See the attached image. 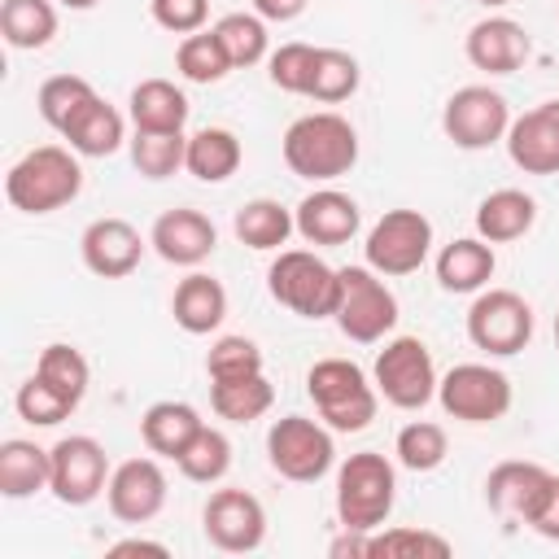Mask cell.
<instances>
[{
	"label": "cell",
	"mask_w": 559,
	"mask_h": 559,
	"mask_svg": "<svg viewBox=\"0 0 559 559\" xmlns=\"http://www.w3.org/2000/svg\"><path fill=\"white\" fill-rule=\"evenodd\" d=\"M280 148H284V166L297 179L332 183V179L354 170V162H358V131H354L349 118H341L332 109H314V114H301V118L288 122Z\"/></svg>",
	"instance_id": "cell-1"
},
{
	"label": "cell",
	"mask_w": 559,
	"mask_h": 559,
	"mask_svg": "<svg viewBox=\"0 0 559 559\" xmlns=\"http://www.w3.org/2000/svg\"><path fill=\"white\" fill-rule=\"evenodd\" d=\"M83 192V166L70 144H39L4 175V197L22 214H52Z\"/></svg>",
	"instance_id": "cell-2"
},
{
	"label": "cell",
	"mask_w": 559,
	"mask_h": 559,
	"mask_svg": "<svg viewBox=\"0 0 559 559\" xmlns=\"http://www.w3.org/2000/svg\"><path fill=\"white\" fill-rule=\"evenodd\" d=\"M306 393L332 432H362L380 406L376 380H367V371L349 358H319L306 371Z\"/></svg>",
	"instance_id": "cell-3"
},
{
	"label": "cell",
	"mask_w": 559,
	"mask_h": 559,
	"mask_svg": "<svg viewBox=\"0 0 559 559\" xmlns=\"http://www.w3.org/2000/svg\"><path fill=\"white\" fill-rule=\"evenodd\" d=\"M397 502V472L380 450H358L336 467V520L341 528L376 533Z\"/></svg>",
	"instance_id": "cell-4"
},
{
	"label": "cell",
	"mask_w": 559,
	"mask_h": 559,
	"mask_svg": "<svg viewBox=\"0 0 559 559\" xmlns=\"http://www.w3.org/2000/svg\"><path fill=\"white\" fill-rule=\"evenodd\" d=\"M266 293L301 319H332L341 297V266H328L314 249H280L266 266Z\"/></svg>",
	"instance_id": "cell-5"
},
{
	"label": "cell",
	"mask_w": 559,
	"mask_h": 559,
	"mask_svg": "<svg viewBox=\"0 0 559 559\" xmlns=\"http://www.w3.org/2000/svg\"><path fill=\"white\" fill-rule=\"evenodd\" d=\"M336 328L341 336L358 345H376L397 328V297L384 284L380 271L362 266H341V297H336Z\"/></svg>",
	"instance_id": "cell-6"
},
{
	"label": "cell",
	"mask_w": 559,
	"mask_h": 559,
	"mask_svg": "<svg viewBox=\"0 0 559 559\" xmlns=\"http://www.w3.org/2000/svg\"><path fill=\"white\" fill-rule=\"evenodd\" d=\"M266 459L284 480L314 485L336 463L332 428L323 419H310V415H284L266 428Z\"/></svg>",
	"instance_id": "cell-7"
},
{
	"label": "cell",
	"mask_w": 559,
	"mask_h": 559,
	"mask_svg": "<svg viewBox=\"0 0 559 559\" xmlns=\"http://www.w3.org/2000/svg\"><path fill=\"white\" fill-rule=\"evenodd\" d=\"M371 380H376V393L389 406H397V411H424L437 397V380L441 376H437L432 349L419 336H393L376 354Z\"/></svg>",
	"instance_id": "cell-8"
},
{
	"label": "cell",
	"mask_w": 559,
	"mask_h": 559,
	"mask_svg": "<svg viewBox=\"0 0 559 559\" xmlns=\"http://www.w3.org/2000/svg\"><path fill=\"white\" fill-rule=\"evenodd\" d=\"M467 341L489 358H511L533 341V306L515 288H480L467 306Z\"/></svg>",
	"instance_id": "cell-9"
},
{
	"label": "cell",
	"mask_w": 559,
	"mask_h": 559,
	"mask_svg": "<svg viewBox=\"0 0 559 559\" xmlns=\"http://www.w3.org/2000/svg\"><path fill=\"white\" fill-rule=\"evenodd\" d=\"M507 127H511V105L489 83L454 87L450 100L441 105V131L454 148H467V153L493 148L498 140H507Z\"/></svg>",
	"instance_id": "cell-10"
},
{
	"label": "cell",
	"mask_w": 559,
	"mask_h": 559,
	"mask_svg": "<svg viewBox=\"0 0 559 559\" xmlns=\"http://www.w3.org/2000/svg\"><path fill=\"white\" fill-rule=\"evenodd\" d=\"M511 380L489 362H459L437 380V402L459 424H498L511 411Z\"/></svg>",
	"instance_id": "cell-11"
},
{
	"label": "cell",
	"mask_w": 559,
	"mask_h": 559,
	"mask_svg": "<svg viewBox=\"0 0 559 559\" xmlns=\"http://www.w3.org/2000/svg\"><path fill=\"white\" fill-rule=\"evenodd\" d=\"M432 253V223L419 210H384L362 240V258L380 275H411Z\"/></svg>",
	"instance_id": "cell-12"
},
{
	"label": "cell",
	"mask_w": 559,
	"mask_h": 559,
	"mask_svg": "<svg viewBox=\"0 0 559 559\" xmlns=\"http://www.w3.org/2000/svg\"><path fill=\"white\" fill-rule=\"evenodd\" d=\"M52 454V480H48V493L61 502V507H87L105 493L109 485V454L96 437L87 432H70L61 437L57 445H48Z\"/></svg>",
	"instance_id": "cell-13"
},
{
	"label": "cell",
	"mask_w": 559,
	"mask_h": 559,
	"mask_svg": "<svg viewBox=\"0 0 559 559\" xmlns=\"http://www.w3.org/2000/svg\"><path fill=\"white\" fill-rule=\"evenodd\" d=\"M201 533L223 555H249L266 542V507L249 489H214L201 507Z\"/></svg>",
	"instance_id": "cell-14"
},
{
	"label": "cell",
	"mask_w": 559,
	"mask_h": 559,
	"mask_svg": "<svg viewBox=\"0 0 559 559\" xmlns=\"http://www.w3.org/2000/svg\"><path fill=\"white\" fill-rule=\"evenodd\" d=\"M166 493H170V485H166L157 454L122 459L105 485V502H109V515L118 524H148L153 515H162Z\"/></svg>",
	"instance_id": "cell-15"
},
{
	"label": "cell",
	"mask_w": 559,
	"mask_h": 559,
	"mask_svg": "<svg viewBox=\"0 0 559 559\" xmlns=\"http://www.w3.org/2000/svg\"><path fill=\"white\" fill-rule=\"evenodd\" d=\"M144 245H148V240L140 236L135 223H127V218H118V214H105V218H92V223L83 227V236H79V258H83V266H87L92 275H100V280H127V275L140 266Z\"/></svg>",
	"instance_id": "cell-16"
},
{
	"label": "cell",
	"mask_w": 559,
	"mask_h": 559,
	"mask_svg": "<svg viewBox=\"0 0 559 559\" xmlns=\"http://www.w3.org/2000/svg\"><path fill=\"white\" fill-rule=\"evenodd\" d=\"M293 223H297V236L306 245H319V249H332V245H349L362 227V210L349 192L341 188H314L297 201L293 210Z\"/></svg>",
	"instance_id": "cell-17"
},
{
	"label": "cell",
	"mask_w": 559,
	"mask_h": 559,
	"mask_svg": "<svg viewBox=\"0 0 559 559\" xmlns=\"http://www.w3.org/2000/svg\"><path fill=\"white\" fill-rule=\"evenodd\" d=\"M502 144L524 175H559V96L511 118Z\"/></svg>",
	"instance_id": "cell-18"
},
{
	"label": "cell",
	"mask_w": 559,
	"mask_h": 559,
	"mask_svg": "<svg viewBox=\"0 0 559 559\" xmlns=\"http://www.w3.org/2000/svg\"><path fill=\"white\" fill-rule=\"evenodd\" d=\"M148 245L170 266H201L218 249V227H214L210 214H201L192 205H179V210L157 214V223L148 231Z\"/></svg>",
	"instance_id": "cell-19"
},
{
	"label": "cell",
	"mask_w": 559,
	"mask_h": 559,
	"mask_svg": "<svg viewBox=\"0 0 559 559\" xmlns=\"http://www.w3.org/2000/svg\"><path fill=\"white\" fill-rule=\"evenodd\" d=\"M463 52H467V61H472L476 70H485V74H515V70L528 61L533 39H528V31H524L515 17L489 13V17H480L476 26H467Z\"/></svg>",
	"instance_id": "cell-20"
},
{
	"label": "cell",
	"mask_w": 559,
	"mask_h": 559,
	"mask_svg": "<svg viewBox=\"0 0 559 559\" xmlns=\"http://www.w3.org/2000/svg\"><path fill=\"white\" fill-rule=\"evenodd\" d=\"M170 314L175 323L188 332V336H210L223 328L227 319V288L205 275V271H188L179 284H175V297H170Z\"/></svg>",
	"instance_id": "cell-21"
},
{
	"label": "cell",
	"mask_w": 559,
	"mask_h": 559,
	"mask_svg": "<svg viewBox=\"0 0 559 559\" xmlns=\"http://www.w3.org/2000/svg\"><path fill=\"white\" fill-rule=\"evenodd\" d=\"M546 476H550V472H546L542 463H528V459H507V463H498V467L485 476V502H489V511H493L498 520H507V524H524L528 502L537 498V489H542Z\"/></svg>",
	"instance_id": "cell-22"
},
{
	"label": "cell",
	"mask_w": 559,
	"mask_h": 559,
	"mask_svg": "<svg viewBox=\"0 0 559 559\" xmlns=\"http://www.w3.org/2000/svg\"><path fill=\"white\" fill-rule=\"evenodd\" d=\"M493 271H498L493 245L480 236H459V240L441 245V253H437V284L445 293H480V288H489Z\"/></svg>",
	"instance_id": "cell-23"
},
{
	"label": "cell",
	"mask_w": 559,
	"mask_h": 559,
	"mask_svg": "<svg viewBox=\"0 0 559 559\" xmlns=\"http://www.w3.org/2000/svg\"><path fill=\"white\" fill-rule=\"evenodd\" d=\"M61 140H66L79 157H109V153H118L122 140H127V118L96 92V96L66 122Z\"/></svg>",
	"instance_id": "cell-24"
},
{
	"label": "cell",
	"mask_w": 559,
	"mask_h": 559,
	"mask_svg": "<svg viewBox=\"0 0 559 559\" xmlns=\"http://www.w3.org/2000/svg\"><path fill=\"white\" fill-rule=\"evenodd\" d=\"M537 223V201L524 188H493L476 205V236L489 245H511Z\"/></svg>",
	"instance_id": "cell-25"
},
{
	"label": "cell",
	"mask_w": 559,
	"mask_h": 559,
	"mask_svg": "<svg viewBox=\"0 0 559 559\" xmlns=\"http://www.w3.org/2000/svg\"><path fill=\"white\" fill-rule=\"evenodd\" d=\"M201 411L192 406V402H153L144 415H140V441H144V450L148 454H157V459H179V450L201 432Z\"/></svg>",
	"instance_id": "cell-26"
},
{
	"label": "cell",
	"mask_w": 559,
	"mask_h": 559,
	"mask_svg": "<svg viewBox=\"0 0 559 559\" xmlns=\"http://www.w3.org/2000/svg\"><path fill=\"white\" fill-rule=\"evenodd\" d=\"M188 96L170 79H140L127 96V114L135 131H183L188 122Z\"/></svg>",
	"instance_id": "cell-27"
},
{
	"label": "cell",
	"mask_w": 559,
	"mask_h": 559,
	"mask_svg": "<svg viewBox=\"0 0 559 559\" xmlns=\"http://www.w3.org/2000/svg\"><path fill=\"white\" fill-rule=\"evenodd\" d=\"M52 480V454L26 437H9L0 441V493L22 502V498H35L44 493Z\"/></svg>",
	"instance_id": "cell-28"
},
{
	"label": "cell",
	"mask_w": 559,
	"mask_h": 559,
	"mask_svg": "<svg viewBox=\"0 0 559 559\" xmlns=\"http://www.w3.org/2000/svg\"><path fill=\"white\" fill-rule=\"evenodd\" d=\"M245 162V148H240V135L227 131V127H201L188 135V157H183V170L201 183H227Z\"/></svg>",
	"instance_id": "cell-29"
},
{
	"label": "cell",
	"mask_w": 559,
	"mask_h": 559,
	"mask_svg": "<svg viewBox=\"0 0 559 559\" xmlns=\"http://www.w3.org/2000/svg\"><path fill=\"white\" fill-rule=\"evenodd\" d=\"M231 231H236L240 245H249L258 253H280V245H288V236L297 231V223H293V210L280 205L275 197H253V201H245L236 210Z\"/></svg>",
	"instance_id": "cell-30"
},
{
	"label": "cell",
	"mask_w": 559,
	"mask_h": 559,
	"mask_svg": "<svg viewBox=\"0 0 559 559\" xmlns=\"http://www.w3.org/2000/svg\"><path fill=\"white\" fill-rule=\"evenodd\" d=\"M271 402H275V384L266 380V371L210 380V406L227 424H253L271 411Z\"/></svg>",
	"instance_id": "cell-31"
},
{
	"label": "cell",
	"mask_w": 559,
	"mask_h": 559,
	"mask_svg": "<svg viewBox=\"0 0 559 559\" xmlns=\"http://www.w3.org/2000/svg\"><path fill=\"white\" fill-rule=\"evenodd\" d=\"M0 35L17 52L48 48L57 35V9L52 0H4L0 4Z\"/></svg>",
	"instance_id": "cell-32"
},
{
	"label": "cell",
	"mask_w": 559,
	"mask_h": 559,
	"mask_svg": "<svg viewBox=\"0 0 559 559\" xmlns=\"http://www.w3.org/2000/svg\"><path fill=\"white\" fill-rule=\"evenodd\" d=\"M214 35L227 48V57H231L236 70H249V66H258V61L271 57V35H266V22L258 13H245V9L223 13L214 22Z\"/></svg>",
	"instance_id": "cell-33"
},
{
	"label": "cell",
	"mask_w": 559,
	"mask_h": 559,
	"mask_svg": "<svg viewBox=\"0 0 559 559\" xmlns=\"http://www.w3.org/2000/svg\"><path fill=\"white\" fill-rule=\"evenodd\" d=\"M175 70H179L188 83H205V87H210V83H223L236 66H231L227 48L218 44L214 26H205V31L179 39V48H175Z\"/></svg>",
	"instance_id": "cell-34"
},
{
	"label": "cell",
	"mask_w": 559,
	"mask_h": 559,
	"mask_svg": "<svg viewBox=\"0 0 559 559\" xmlns=\"http://www.w3.org/2000/svg\"><path fill=\"white\" fill-rule=\"evenodd\" d=\"M358 83H362V70H358V57L354 52H345V48H319L306 96L319 100V105H341V100H349L358 92Z\"/></svg>",
	"instance_id": "cell-35"
},
{
	"label": "cell",
	"mask_w": 559,
	"mask_h": 559,
	"mask_svg": "<svg viewBox=\"0 0 559 559\" xmlns=\"http://www.w3.org/2000/svg\"><path fill=\"white\" fill-rule=\"evenodd\" d=\"M175 467H179L188 480H197V485H218V480L231 472V441H227V432L201 424V432L179 450Z\"/></svg>",
	"instance_id": "cell-36"
},
{
	"label": "cell",
	"mask_w": 559,
	"mask_h": 559,
	"mask_svg": "<svg viewBox=\"0 0 559 559\" xmlns=\"http://www.w3.org/2000/svg\"><path fill=\"white\" fill-rule=\"evenodd\" d=\"M188 157V135L183 131H135L131 135V166L144 179H170L183 170Z\"/></svg>",
	"instance_id": "cell-37"
},
{
	"label": "cell",
	"mask_w": 559,
	"mask_h": 559,
	"mask_svg": "<svg viewBox=\"0 0 559 559\" xmlns=\"http://www.w3.org/2000/svg\"><path fill=\"white\" fill-rule=\"evenodd\" d=\"M393 454L406 472H437L450 454V437L441 424L432 419H411L397 428V441H393Z\"/></svg>",
	"instance_id": "cell-38"
},
{
	"label": "cell",
	"mask_w": 559,
	"mask_h": 559,
	"mask_svg": "<svg viewBox=\"0 0 559 559\" xmlns=\"http://www.w3.org/2000/svg\"><path fill=\"white\" fill-rule=\"evenodd\" d=\"M454 546L432 533V528H411V524H397V528H376L371 533V546H367V559H445Z\"/></svg>",
	"instance_id": "cell-39"
},
{
	"label": "cell",
	"mask_w": 559,
	"mask_h": 559,
	"mask_svg": "<svg viewBox=\"0 0 559 559\" xmlns=\"http://www.w3.org/2000/svg\"><path fill=\"white\" fill-rule=\"evenodd\" d=\"M35 371L52 384V389H61L74 406L87 397V384H92V367H87V358H83V349H74V345H66V341H52V345H44L39 349V362H35Z\"/></svg>",
	"instance_id": "cell-40"
},
{
	"label": "cell",
	"mask_w": 559,
	"mask_h": 559,
	"mask_svg": "<svg viewBox=\"0 0 559 559\" xmlns=\"http://www.w3.org/2000/svg\"><path fill=\"white\" fill-rule=\"evenodd\" d=\"M96 96V87L83 79V74H52V79H44L39 83V96H35V105H39V118L61 135L66 131V122L87 105Z\"/></svg>",
	"instance_id": "cell-41"
},
{
	"label": "cell",
	"mask_w": 559,
	"mask_h": 559,
	"mask_svg": "<svg viewBox=\"0 0 559 559\" xmlns=\"http://www.w3.org/2000/svg\"><path fill=\"white\" fill-rule=\"evenodd\" d=\"M13 406H17V415H22L26 424H35V428H57L61 419H70V415L79 411V406H74L61 389H52L39 371H35L31 380H22V384H17Z\"/></svg>",
	"instance_id": "cell-42"
},
{
	"label": "cell",
	"mask_w": 559,
	"mask_h": 559,
	"mask_svg": "<svg viewBox=\"0 0 559 559\" xmlns=\"http://www.w3.org/2000/svg\"><path fill=\"white\" fill-rule=\"evenodd\" d=\"M314 44H301V39H288L280 48H271L266 57V79L280 87V92H293V96H306L310 87V74H314Z\"/></svg>",
	"instance_id": "cell-43"
},
{
	"label": "cell",
	"mask_w": 559,
	"mask_h": 559,
	"mask_svg": "<svg viewBox=\"0 0 559 559\" xmlns=\"http://www.w3.org/2000/svg\"><path fill=\"white\" fill-rule=\"evenodd\" d=\"M262 371V349L249 336H218L205 354V376L227 380V376H253Z\"/></svg>",
	"instance_id": "cell-44"
},
{
	"label": "cell",
	"mask_w": 559,
	"mask_h": 559,
	"mask_svg": "<svg viewBox=\"0 0 559 559\" xmlns=\"http://www.w3.org/2000/svg\"><path fill=\"white\" fill-rule=\"evenodd\" d=\"M148 13L170 35H197L210 22V0H148Z\"/></svg>",
	"instance_id": "cell-45"
},
{
	"label": "cell",
	"mask_w": 559,
	"mask_h": 559,
	"mask_svg": "<svg viewBox=\"0 0 559 559\" xmlns=\"http://www.w3.org/2000/svg\"><path fill=\"white\" fill-rule=\"evenodd\" d=\"M524 524H528L537 537H546V542H559V476H555V472L542 480L537 498L528 502V515H524Z\"/></svg>",
	"instance_id": "cell-46"
},
{
	"label": "cell",
	"mask_w": 559,
	"mask_h": 559,
	"mask_svg": "<svg viewBox=\"0 0 559 559\" xmlns=\"http://www.w3.org/2000/svg\"><path fill=\"white\" fill-rule=\"evenodd\" d=\"M249 4H253V13H258L262 22H293V17L306 13L310 0H249Z\"/></svg>",
	"instance_id": "cell-47"
},
{
	"label": "cell",
	"mask_w": 559,
	"mask_h": 559,
	"mask_svg": "<svg viewBox=\"0 0 559 559\" xmlns=\"http://www.w3.org/2000/svg\"><path fill=\"white\" fill-rule=\"evenodd\" d=\"M122 555H153V559H166L170 546L166 542H148V537H122L109 546V559H122Z\"/></svg>",
	"instance_id": "cell-48"
},
{
	"label": "cell",
	"mask_w": 559,
	"mask_h": 559,
	"mask_svg": "<svg viewBox=\"0 0 559 559\" xmlns=\"http://www.w3.org/2000/svg\"><path fill=\"white\" fill-rule=\"evenodd\" d=\"M61 4H66V9H74V13H87V9H96L100 0H61Z\"/></svg>",
	"instance_id": "cell-49"
},
{
	"label": "cell",
	"mask_w": 559,
	"mask_h": 559,
	"mask_svg": "<svg viewBox=\"0 0 559 559\" xmlns=\"http://www.w3.org/2000/svg\"><path fill=\"white\" fill-rule=\"evenodd\" d=\"M476 4H485V9H507L511 0H476Z\"/></svg>",
	"instance_id": "cell-50"
},
{
	"label": "cell",
	"mask_w": 559,
	"mask_h": 559,
	"mask_svg": "<svg viewBox=\"0 0 559 559\" xmlns=\"http://www.w3.org/2000/svg\"><path fill=\"white\" fill-rule=\"evenodd\" d=\"M555 349H559V310H555Z\"/></svg>",
	"instance_id": "cell-51"
},
{
	"label": "cell",
	"mask_w": 559,
	"mask_h": 559,
	"mask_svg": "<svg viewBox=\"0 0 559 559\" xmlns=\"http://www.w3.org/2000/svg\"><path fill=\"white\" fill-rule=\"evenodd\" d=\"M555 9H559V4H555Z\"/></svg>",
	"instance_id": "cell-52"
}]
</instances>
